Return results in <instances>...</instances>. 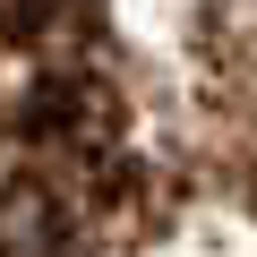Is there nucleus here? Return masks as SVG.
<instances>
[{
    "label": "nucleus",
    "instance_id": "f257e3e1",
    "mask_svg": "<svg viewBox=\"0 0 257 257\" xmlns=\"http://www.w3.org/2000/svg\"><path fill=\"white\" fill-rule=\"evenodd\" d=\"M77 223H86V206L69 197V180L52 163L0 189V257H77Z\"/></svg>",
    "mask_w": 257,
    "mask_h": 257
},
{
    "label": "nucleus",
    "instance_id": "f03ea898",
    "mask_svg": "<svg viewBox=\"0 0 257 257\" xmlns=\"http://www.w3.org/2000/svg\"><path fill=\"white\" fill-rule=\"evenodd\" d=\"M77 257H86V248H77Z\"/></svg>",
    "mask_w": 257,
    "mask_h": 257
}]
</instances>
